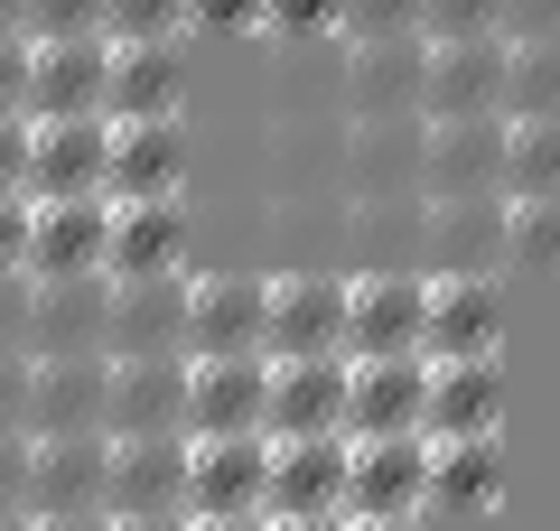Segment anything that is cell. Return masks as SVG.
I'll return each instance as SVG.
<instances>
[{
	"label": "cell",
	"instance_id": "obj_1",
	"mask_svg": "<svg viewBox=\"0 0 560 531\" xmlns=\"http://www.w3.org/2000/svg\"><path fill=\"white\" fill-rule=\"evenodd\" d=\"M420 197H504V113L420 121Z\"/></svg>",
	"mask_w": 560,
	"mask_h": 531
},
{
	"label": "cell",
	"instance_id": "obj_2",
	"mask_svg": "<svg viewBox=\"0 0 560 531\" xmlns=\"http://www.w3.org/2000/svg\"><path fill=\"white\" fill-rule=\"evenodd\" d=\"M420 354H430V364L504 354V290H495V271H440V280H430V308H420Z\"/></svg>",
	"mask_w": 560,
	"mask_h": 531
},
{
	"label": "cell",
	"instance_id": "obj_3",
	"mask_svg": "<svg viewBox=\"0 0 560 531\" xmlns=\"http://www.w3.org/2000/svg\"><path fill=\"white\" fill-rule=\"evenodd\" d=\"M113 38H28V121H103Z\"/></svg>",
	"mask_w": 560,
	"mask_h": 531
},
{
	"label": "cell",
	"instance_id": "obj_4",
	"mask_svg": "<svg viewBox=\"0 0 560 531\" xmlns=\"http://www.w3.org/2000/svg\"><path fill=\"white\" fill-rule=\"evenodd\" d=\"M187 429V354H113L103 438H160Z\"/></svg>",
	"mask_w": 560,
	"mask_h": 531
},
{
	"label": "cell",
	"instance_id": "obj_5",
	"mask_svg": "<svg viewBox=\"0 0 560 531\" xmlns=\"http://www.w3.org/2000/svg\"><path fill=\"white\" fill-rule=\"evenodd\" d=\"M346 429V354H271L261 438H327Z\"/></svg>",
	"mask_w": 560,
	"mask_h": 531
},
{
	"label": "cell",
	"instance_id": "obj_6",
	"mask_svg": "<svg viewBox=\"0 0 560 531\" xmlns=\"http://www.w3.org/2000/svg\"><path fill=\"white\" fill-rule=\"evenodd\" d=\"M420 392H430L420 354H355L346 364V438H420Z\"/></svg>",
	"mask_w": 560,
	"mask_h": 531
},
{
	"label": "cell",
	"instance_id": "obj_7",
	"mask_svg": "<svg viewBox=\"0 0 560 531\" xmlns=\"http://www.w3.org/2000/svg\"><path fill=\"white\" fill-rule=\"evenodd\" d=\"M504 28L495 38H430V75H420V121L458 113H504Z\"/></svg>",
	"mask_w": 560,
	"mask_h": 531
},
{
	"label": "cell",
	"instance_id": "obj_8",
	"mask_svg": "<svg viewBox=\"0 0 560 531\" xmlns=\"http://www.w3.org/2000/svg\"><path fill=\"white\" fill-rule=\"evenodd\" d=\"M113 354H28V438H75L103 429Z\"/></svg>",
	"mask_w": 560,
	"mask_h": 531
},
{
	"label": "cell",
	"instance_id": "obj_9",
	"mask_svg": "<svg viewBox=\"0 0 560 531\" xmlns=\"http://www.w3.org/2000/svg\"><path fill=\"white\" fill-rule=\"evenodd\" d=\"M271 364L261 354H187V438H234L261 429Z\"/></svg>",
	"mask_w": 560,
	"mask_h": 531
},
{
	"label": "cell",
	"instance_id": "obj_10",
	"mask_svg": "<svg viewBox=\"0 0 560 531\" xmlns=\"http://www.w3.org/2000/svg\"><path fill=\"white\" fill-rule=\"evenodd\" d=\"M420 75H430V38H355L337 103L355 121H401V113H420Z\"/></svg>",
	"mask_w": 560,
	"mask_h": 531
},
{
	"label": "cell",
	"instance_id": "obj_11",
	"mask_svg": "<svg viewBox=\"0 0 560 531\" xmlns=\"http://www.w3.org/2000/svg\"><path fill=\"white\" fill-rule=\"evenodd\" d=\"M420 438H504V354L430 364V392H420Z\"/></svg>",
	"mask_w": 560,
	"mask_h": 531
},
{
	"label": "cell",
	"instance_id": "obj_12",
	"mask_svg": "<svg viewBox=\"0 0 560 531\" xmlns=\"http://www.w3.org/2000/svg\"><path fill=\"white\" fill-rule=\"evenodd\" d=\"M261 327H271V280L253 271L187 280V354H261Z\"/></svg>",
	"mask_w": 560,
	"mask_h": 531
},
{
	"label": "cell",
	"instance_id": "obj_13",
	"mask_svg": "<svg viewBox=\"0 0 560 531\" xmlns=\"http://www.w3.org/2000/svg\"><path fill=\"white\" fill-rule=\"evenodd\" d=\"M420 308H430V280L420 271L346 280V354H420Z\"/></svg>",
	"mask_w": 560,
	"mask_h": 531
},
{
	"label": "cell",
	"instance_id": "obj_14",
	"mask_svg": "<svg viewBox=\"0 0 560 531\" xmlns=\"http://www.w3.org/2000/svg\"><path fill=\"white\" fill-rule=\"evenodd\" d=\"M346 512H430V438H346Z\"/></svg>",
	"mask_w": 560,
	"mask_h": 531
},
{
	"label": "cell",
	"instance_id": "obj_15",
	"mask_svg": "<svg viewBox=\"0 0 560 531\" xmlns=\"http://www.w3.org/2000/svg\"><path fill=\"white\" fill-rule=\"evenodd\" d=\"M187 187V131L178 121H113V158H103V205H150Z\"/></svg>",
	"mask_w": 560,
	"mask_h": 531
},
{
	"label": "cell",
	"instance_id": "obj_16",
	"mask_svg": "<svg viewBox=\"0 0 560 531\" xmlns=\"http://www.w3.org/2000/svg\"><path fill=\"white\" fill-rule=\"evenodd\" d=\"M113 121H28V205L57 197H103Z\"/></svg>",
	"mask_w": 560,
	"mask_h": 531
},
{
	"label": "cell",
	"instance_id": "obj_17",
	"mask_svg": "<svg viewBox=\"0 0 560 531\" xmlns=\"http://www.w3.org/2000/svg\"><path fill=\"white\" fill-rule=\"evenodd\" d=\"M261 512H346V429L327 438H271V475H261Z\"/></svg>",
	"mask_w": 560,
	"mask_h": 531
},
{
	"label": "cell",
	"instance_id": "obj_18",
	"mask_svg": "<svg viewBox=\"0 0 560 531\" xmlns=\"http://www.w3.org/2000/svg\"><path fill=\"white\" fill-rule=\"evenodd\" d=\"M103 234H113V205L103 197L28 205V280H94L103 271Z\"/></svg>",
	"mask_w": 560,
	"mask_h": 531
},
{
	"label": "cell",
	"instance_id": "obj_19",
	"mask_svg": "<svg viewBox=\"0 0 560 531\" xmlns=\"http://www.w3.org/2000/svg\"><path fill=\"white\" fill-rule=\"evenodd\" d=\"M103 354H187V271H160V280H113Z\"/></svg>",
	"mask_w": 560,
	"mask_h": 531
},
{
	"label": "cell",
	"instance_id": "obj_20",
	"mask_svg": "<svg viewBox=\"0 0 560 531\" xmlns=\"http://www.w3.org/2000/svg\"><path fill=\"white\" fill-rule=\"evenodd\" d=\"M103 475H113V438H28V512H103Z\"/></svg>",
	"mask_w": 560,
	"mask_h": 531
},
{
	"label": "cell",
	"instance_id": "obj_21",
	"mask_svg": "<svg viewBox=\"0 0 560 531\" xmlns=\"http://www.w3.org/2000/svg\"><path fill=\"white\" fill-rule=\"evenodd\" d=\"M103 512H187V429H160V438H113Z\"/></svg>",
	"mask_w": 560,
	"mask_h": 531
},
{
	"label": "cell",
	"instance_id": "obj_22",
	"mask_svg": "<svg viewBox=\"0 0 560 531\" xmlns=\"http://www.w3.org/2000/svg\"><path fill=\"white\" fill-rule=\"evenodd\" d=\"M261 475H271V438H187V512H261Z\"/></svg>",
	"mask_w": 560,
	"mask_h": 531
},
{
	"label": "cell",
	"instance_id": "obj_23",
	"mask_svg": "<svg viewBox=\"0 0 560 531\" xmlns=\"http://www.w3.org/2000/svg\"><path fill=\"white\" fill-rule=\"evenodd\" d=\"M261 354H346V280L337 271H290L271 290Z\"/></svg>",
	"mask_w": 560,
	"mask_h": 531
},
{
	"label": "cell",
	"instance_id": "obj_24",
	"mask_svg": "<svg viewBox=\"0 0 560 531\" xmlns=\"http://www.w3.org/2000/svg\"><path fill=\"white\" fill-rule=\"evenodd\" d=\"M187 205L150 197V205H113V234H103V280H160L187 261Z\"/></svg>",
	"mask_w": 560,
	"mask_h": 531
},
{
	"label": "cell",
	"instance_id": "obj_25",
	"mask_svg": "<svg viewBox=\"0 0 560 531\" xmlns=\"http://www.w3.org/2000/svg\"><path fill=\"white\" fill-rule=\"evenodd\" d=\"M113 280H28V354H103Z\"/></svg>",
	"mask_w": 560,
	"mask_h": 531
},
{
	"label": "cell",
	"instance_id": "obj_26",
	"mask_svg": "<svg viewBox=\"0 0 560 531\" xmlns=\"http://www.w3.org/2000/svg\"><path fill=\"white\" fill-rule=\"evenodd\" d=\"M420 252L440 271H495L504 261V197H420Z\"/></svg>",
	"mask_w": 560,
	"mask_h": 531
},
{
	"label": "cell",
	"instance_id": "obj_27",
	"mask_svg": "<svg viewBox=\"0 0 560 531\" xmlns=\"http://www.w3.org/2000/svg\"><path fill=\"white\" fill-rule=\"evenodd\" d=\"M346 177H355L364 205H420V113L355 121V140H346Z\"/></svg>",
	"mask_w": 560,
	"mask_h": 531
},
{
	"label": "cell",
	"instance_id": "obj_28",
	"mask_svg": "<svg viewBox=\"0 0 560 531\" xmlns=\"http://www.w3.org/2000/svg\"><path fill=\"white\" fill-rule=\"evenodd\" d=\"M178 103H187V57H178V38H160V47H113L103 121H178Z\"/></svg>",
	"mask_w": 560,
	"mask_h": 531
},
{
	"label": "cell",
	"instance_id": "obj_29",
	"mask_svg": "<svg viewBox=\"0 0 560 531\" xmlns=\"http://www.w3.org/2000/svg\"><path fill=\"white\" fill-rule=\"evenodd\" d=\"M504 438H430V512H495Z\"/></svg>",
	"mask_w": 560,
	"mask_h": 531
},
{
	"label": "cell",
	"instance_id": "obj_30",
	"mask_svg": "<svg viewBox=\"0 0 560 531\" xmlns=\"http://www.w3.org/2000/svg\"><path fill=\"white\" fill-rule=\"evenodd\" d=\"M504 197H560V113L504 121Z\"/></svg>",
	"mask_w": 560,
	"mask_h": 531
},
{
	"label": "cell",
	"instance_id": "obj_31",
	"mask_svg": "<svg viewBox=\"0 0 560 531\" xmlns=\"http://www.w3.org/2000/svg\"><path fill=\"white\" fill-rule=\"evenodd\" d=\"M560 113V38H514L504 47V121Z\"/></svg>",
	"mask_w": 560,
	"mask_h": 531
},
{
	"label": "cell",
	"instance_id": "obj_32",
	"mask_svg": "<svg viewBox=\"0 0 560 531\" xmlns=\"http://www.w3.org/2000/svg\"><path fill=\"white\" fill-rule=\"evenodd\" d=\"M504 261L560 271V197H504Z\"/></svg>",
	"mask_w": 560,
	"mask_h": 531
},
{
	"label": "cell",
	"instance_id": "obj_33",
	"mask_svg": "<svg viewBox=\"0 0 560 531\" xmlns=\"http://www.w3.org/2000/svg\"><path fill=\"white\" fill-rule=\"evenodd\" d=\"M197 28V0H113L103 38L113 47H160V38H187Z\"/></svg>",
	"mask_w": 560,
	"mask_h": 531
},
{
	"label": "cell",
	"instance_id": "obj_34",
	"mask_svg": "<svg viewBox=\"0 0 560 531\" xmlns=\"http://www.w3.org/2000/svg\"><path fill=\"white\" fill-rule=\"evenodd\" d=\"M420 10H430V0H346L337 38L346 47H355V38H420Z\"/></svg>",
	"mask_w": 560,
	"mask_h": 531
},
{
	"label": "cell",
	"instance_id": "obj_35",
	"mask_svg": "<svg viewBox=\"0 0 560 531\" xmlns=\"http://www.w3.org/2000/svg\"><path fill=\"white\" fill-rule=\"evenodd\" d=\"M113 0H28V38H103Z\"/></svg>",
	"mask_w": 560,
	"mask_h": 531
},
{
	"label": "cell",
	"instance_id": "obj_36",
	"mask_svg": "<svg viewBox=\"0 0 560 531\" xmlns=\"http://www.w3.org/2000/svg\"><path fill=\"white\" fill-rule=\"evenodd\" d=\"M504 28V0H430L420 10V38H495Z\"/></svg>",
	"mask_w": 560,
	"mask_h": 531
},
{
	"label": "cell",
	"instance_id": "obj_37",
	"mask_svg": "<svg viewBox=\"0 0 560 531\" xmlns=\"http://www.w3.org/2000/svg\"><path fill=\"white\" fill-rule=\"evenodd\" d=\"M271 28H280V38H337L346 0H271Z\"/></svg>",
	"mask_w": 560,
	"mask_h": 531
},
{
	"label": "cell",
	"instance_id": "obj_38",
	"mask_svg": "<svg viewBox=\"0 0 560 531\" xmlns=\"http://www.w3.org/2000/svg\"><path fill=\"white\" fill-rule=\"evenodd\" d=\"M197 28H224V38H253V28H271V0H197Z\"/></svg>",
	"mask_w": 560,
	"mask_h": 531
},
{
	"label": "cell",
	"instance_id": "obj_39",
	"mask_svg": "<svg viewBox=\"0 0 560 531\" xmlns=\"http://www.w3.org/2000/svg\"><path fill=\"white\" fill-rule=\"evenodd\" d=\"M0 121H28V38H0Z\"/></svg>",
	"mask_w": 560,
	"mask_h": 531
},
{
	"label": "cell",
	"instance_id": "obj_40",
	"mask_svg": "<svg viewBox=\"0 0 560 531\" xmlns=\"http://www.w3.org/2000/svg\"><path fill=\"white\" fill-rule=\"evenodd\" d=\"M0 512H28V429H0Z\"/></svg>",
	"mask_w": 560,
	"mask_h": 531
},
{
	"label": "cell",
	"instance_id": "obj_41",
	"mask_svg": "<svg viewBox=\"0 0 560 531\" xmlns=\"http://www.w3.org/2000/svg\"><path fill=\"white\" fill-rule=\"evenodd\" d=\"M0 354H28V271L0 280Z\"/></svg>",
	"mask_w": 560,
	"mask_h": 531
},
{
	"label": "cell",
	"instance_id": "obj_42",
	"mask_svg": "<svg viewBox=\"0 0 560 531\" xmlns=\"http://www.w3.org/2000/svg\"><path fill=\"white\" fill-rule=\"evenodd\" d=\"M28 271V197H0V280Z\"/></svg>",
	"mask_w": 560,
	"mask_h": 531
},
{
	"label": "cell",
	"instance_id": "obj_43",
	"mask_svg": "<svg viewBox=\"0 0 560 531\" xmlns=\"http://www.w3.org/2000/svg\"><path fill=\"white\" fill-rule=\"evenodd\" d=\"M0 197H28V121H0Z\"/></svg>",
	"mask_w": 560,
	"mask_h": 531
},
{
	"label": "cell",
	"instance_id": "obj_44",
	"mask_svg": "<svg viewBox=\"0 0 560 531\" xmlns=\"http://www.w3.org/2000/svg\"><path fill=\"white\" fill-rule=\"evenodd\" d=\"M0 429H28V354H0Z\"/></svg>",
	"mask_w": 560,
	"mask_h": 531
},
{
	"label": "cell",
	"instance_id": "obj_45",
	"mask_svg": "<svg viewBox=\"0 0 560 531\" xmlns=\"http://www.w3.org/2000/svg\"><path fill=\"white\" fill-rule=\"evenodd\" d=\"M504 38H560V0H504Z\"/></svg>",
	"mask_w": 560,
	"mask_h": 531
},
{
	"label": "cell",
	"instance_id": "obj_46",
	"mask_svg": "<svg viewBox=\"0 0 560 531\" xmlns=\"http://www.w3.org/2000/svg\"><path fill=\"white\" fill-rule=\"evenodd\" d=\"M28 531H113V512H28Z\"/></svg>",
	"mask_w": 560,
	"mask_h": 531
},
{
	"label": "cell",
	"instance_id": "obj_47",
	"mask_svg": "<svg viewBox=\"0 0 560 531\" xmlns=\"http://www.w3.org/2000/svg\"><path fill=\"white\" fill-rule=\"evenodd\" d=\"M187 531H271V512H187Z\"/></svg>",
	"mask_w": 560,
	"mask_h": 531
},
{
	"label": "cell",
	"instance_id": "obj_48",
	"mask_svg": "<svg viewBox=\"0 0 560 531\" xmlns=\"http://www.w3.org/2000/svg\"><path fill=\"white\" fill-rule=\"evenodd\" d=\"M346 531H420V512H346Z\"/></svg>",
	"mask_w": 560,
	"mask_h": 531
},
{
	"label": "cell",
	"instance_id": "obj_49",
	"mask_svg": "<svg viewBox=\"0 0 560 531\" xmlns=\"http://www.w3.org/2000/svg\"><path fill=\"white\" fill-rule=\"evenodd\" d=\"M113 531H187V512H113Z\"/></svg>",
	"mask_w": 560,
	"mask_h": 531
},
{
	"label": "cell",
	"instance_id": "obj_50",
	"mask_svg": "<svg viewBox=\"0 0 560 531\" xmlns=\"http://www.w3.org/2000/svg\"><path fill=\"white\" fill-rule=\"evenodd\" d=\"M271 531H346V512H280Z\"/></svg>",
	"mask_w": 560,
	"mask_h": 531
},
{
	"label": "cell",
	"instance_id": "obj_51",
	"mask_svg": "<svg viewBox=\"0 0 560 531\" xmlns=\"http://www.w3.org/2000/svg\"><path fill=\"white\" fill-rule=\"evenodd\" d=\"M0 38H28V0H0Z\"/></svg>",
	"mask_w": 560,
	"mask_h": 531
},
{
	"label": "cell",
	"instance_id": "obj_52",
	"mask_svg": "<svg viewBox=\"0 0 560 531\" xmlns=\"http://www.w3.org/2000/svg\"><path fill=\"white\" fill-rule=\"evenodd\" d=\"M0 531H28V512H0Z\"/></svg>",
	"mask_w": 560,
	"mask_h": 531
}]
</instances>
